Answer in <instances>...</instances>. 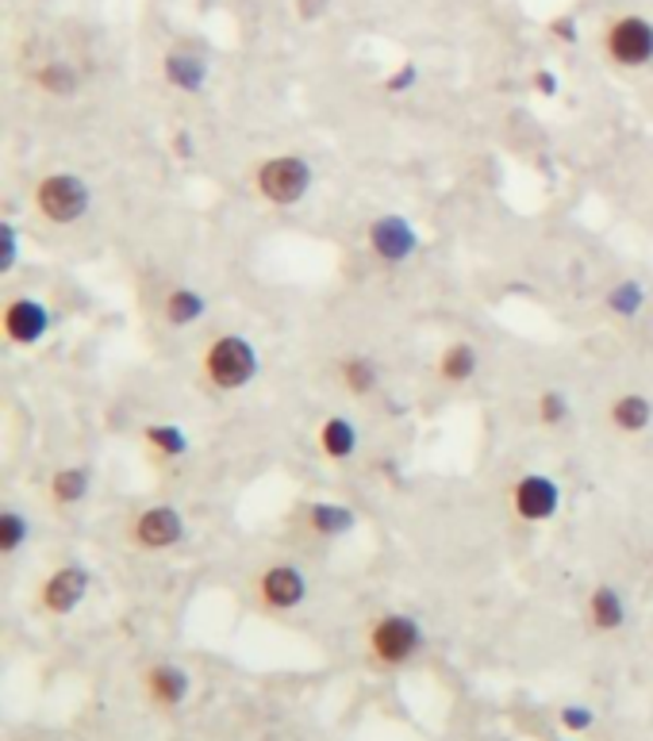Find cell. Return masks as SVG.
Returning a JSON list of instances; mask_svg holds the SVG:
<instances>
[{
	"mask_svg": "<svg viewBox=\"0 0 653 741\" xmlns=\"http://www.w3.org/2000/svg\"><path fill=\"white\" fill-rule=\"evenodd\" d=\"M427 634L423 622L408 612H384L366 630V657L377 668H404L419 657Z\"/></svg>",
	"mask_w": 653,
	"mask_h": 741,
	"instance_id": "1",
	"label": "cell"
},
{
	"mask_svg": "<svg viewBox=\"0 0 653 741\" xmlns=\"http://www.w3.org/2000/svg\"><path fill=\"white\" fill-rule=\"evenodd\" d=\"M32 208L42 223L50 227H70V223L85 220L93 208V188L85 185L77 173L50 170L32 185Z\"/></svg>",
	"mask_w": 653,
	"mask_h": 741,
	"instance_id": "2",
	"label": "cell"
},
{
	"mask_svg": "<svg viewBox=\"0 0 653 741\" xmlns=\"http://www.w3.org/2000/svg\"><path fill=\"white\" fill-rule=\"evenodd\" d=\"M200 373L212 388L238 392L258 376V350L243 334H215L200 354Z\"/></svg>",
	"mask_w": 653,
	"mask_h": 741,
	"instance_id": "3",
	"label": "cell"
},
{
	"mask_svg": "<svg viewBox=\"0 0 653 741\" xmlns=\"http://www.w3.org/2000/svg\"><path fill=\"white\" fill-rule=\"evenodd\" d=\"M254 193L273 208H293L300 205L311 188V165L300 155H270L254 162L250 170Z\"/></svg>",
	"mask_w": 653,
	"mask_h": 741,
	"instance_id": "4",
	"label": "cell"
},
{
	"mask_svg": "<svg viewBox=\"0 0 653 741\" xmlns=\"http://www.w3.org/2000/svg\"><path fill=\"white\" fill-rule=\"evenodd\" d=\"M123 538L139 554H165V549L185 542V515L173 504H147L127 519Z\"/></svg>",
	"mask_w": 653,
	"mask_h": 741,
	"instance_id": "5",
	"label": "cell"
},
{
	"mask_svg": "<svg viewBox=\"0 0 653 741\" xmlns=\"http://www.w3.org/2000/svg\"><path fill=\"white\" fill-rule=\"evenodd\" d=\"M604 54L619 70H645L653 62V20L638 16V12L607 20Z\"/></svg>",
	"mask_w": 653,
	"mask_h": 741,
	"instance_id": "6",
	"label": "cell"
},
{
	"mask_svg": "<svg viewBox=\"0 0 653 741\" xmlns=\"http://www.w3.org/2000/svg\"><path fill=\"white\" fill-rule=\"evenodd\" d=\"M254 600H258L261 612L288 615L308 600V577L293 561H273L254 577Z\"/></svg>",
	"mask_w": 653,
	"mask_h": 741,
	"instance_id": "7",
	"label": "cell"
},
{
	"mask_svg": "<svg viewBox=\"0 0 653 741\" xmlns=\"http://www.w3.org/2000/svg\"><path fill=\"white\" fill-rule=\"evenodd\" d=\"M93 588V572L82 561H65L58 569H50L39 584V607L54 619H65L82 607V600Z\"/></svg>",
	"mask_w": 653,
	"mask_h": 741,
	"instance_id": "8",
	"label": "cell"
},
{
	"mask_svg": "<svg viewBox=\"0 0 653 741\" xmlns=\"http://www.w3.org/2000/svg\"><path fill=\"white\" fill-rule=\"evenodd\" d=\"M507 504H512V515L519 522L539 527V522H550L557 515L562 489H557V481L546 473H522L519 481L512 484V492H507Z\"/></svg>",
	"mask_w": 653,
	"mask_h": 741,
	"instance_id": "9",
	"label": "cell"
},
{
	"mask_svg": "<svg viewBox=\"0 0 653 741\" xmlns=\"http://www.w3.org/2000/svg\"><path fill=\"white\" fill-rule=\"evenodd\" d=\"M47 331H50V311L47 304L35 300V296H12V300L4 304V311H0V334H4L9 346H20V350L39 346L42 338H47Z\"/></svg>",
	"mask_w": 653,
	"mask_h": 741,
	"instance_id": "10",
	"label": "cell"
},
{
	"mask_svg": "<svg viewBox=\"0 0 653 741\" xmlns=\"http://www.w3.org/2000/svg\"><path fill=\"white\" fill-rule=\"evenodd\" d=\"M366 243L384 265H401L419 250V235L404 215H381L366 227Z\"/></svg>",
	"mask_w": 653,
	"mask_h": 741,
	"instance_id": "11",
	"label": "cell"
},
{
	"mask_svg": "<svg viewBox=\"0 0 653 741\" xmlns=\"http://www.w3.org/2000/svg\"><path fill=\"white\" fill-rule=\"evenodd\" d=\"M193 692V677L173 660H158L143 672V695L155 711H177Z\"/></svg>",
	"mask_w": 653,
	"mask_h": 741,
	"instance_id": "12",
	"label": "cell"
},
{
	"mask_svg": "<svg viewBox=\"0 0 653 741\" xmlns=\"http://www.w3.org/2000/svg\"><path fill=\"white\" fill-rule=\"evenodd\" d=\"M162 77L177 92H200L208 85V58L193 47H173L162 58Z\"/></svg>",
	"mask_w": 653,
	"mask_h": 741,
	"instance_id": "13",
	"label": "cell"
},
{
	"mask_svg": "<svg viewBox=\"0 0 653 741\" xmlns=\"http://www.w3.org/2000/svg\"><path fill=\"white\" fill-rule=\"evenodd\" d=\"M584 615L596 634H615L627 627V600L615 584H596L584 600Z\"/></svg>",
	"mask_w": 653,
	"mask_h": 741,
	"instance_id": "14",
	"label": "cell"
},
{
	"mask_svg": "<svg viewBox=\"0 0 653 741\" xmlns=\"http://www.w3.org/2000/svg\"><path fill=\"white\" fill-rule=\"evenodd\" d=\"M358 527V515L350 511L346 504H326V499H316V504L304 507V530L316 538H346L354 534Z\"/></svg>",
	"mask_w": 653,
	"mask_h": 741,
	"instance_id": "15",
	"label": "cell"
},
{
	"mask_svg": "<svg viewBox=\"0 0 653 741\" xmlns=\"http://www.w3.org/2000/svg\"><path fill=\"white\" fill-rule=\"evenodd\" d=\"M32 85L42 92V97L54 100H70L82 92V74H77L74 62H62V58H50V62L35 65L32 70Z\"/></svg>",
	"mask_w": 653,
	"mask_h": 741,
	"instance_id": "16",
	"label": "cell"
},
{
	"mask_svg": "<svg viewBox=\"0 0 653 741\" xmlns=\"http://www.w3.org/2000/svg\"><path fill=\"white\" fill-rule=\"evenodd\" d=\"M93 492V469L89 465H62L47 481V496L54 507H77Z\"/></svg>",
	"mask_w": 653,
	"mask_h": 741,
	"instance_id": "17",
	"label": "cell"
},
{
	"mask_svg": "<svg viewBox=\"0 0 653 741\" xmlns=\"http://www.w3.org/2000/svg\"><path fill=\"white\" fill-rule=\"evenodd\" d=\"M477 366H481L477 346L469 343V338H457V343L442 346L439 361H434V376H439L442 384H466L473 381Z\"/></svg>",
	"mask_w": 653,
	"mask_h": 741,
	"instance_id": "18",
	"label": "cell"
},
{
	"mask_svg": "<svg viewBox=\"0 0 653 741\" xmlns=\"http://www.w3.org/2000/svg\"><path fill=\"white\" fill-rule=\"evenodd\" d=\"M316 446L326 461H350V457L358 454V427H354L346 416L323 419L316 431Z\"/></svg>",
	"mask_w": 653,
	"mask_h": 741,
	"instance_id": "19",
	"label": "cell"
},
{
	"mask_svg": "<svg viewBox=\"0 0 653 741\" xmlns=\"http://www.w3.org/2000/svg\"><path fill=\"white\" fill-rule=\"evenodd\" d=\"M607 423L619 434H642L653 423V404L642 392H623L607 404Z\"/></svg>",
	"mask_w": 653,
	"mask_h": 741,
	"instance_id": "20",
	"label": "cell"
},
{
	"mask_svg": "<svg viewBox=\"0 0 653 741\" xmlns=\"http://www.w3.org/2000/svg\"><path fill=\"white\" fill-rule=\"evenodd\" d=\"M335 376L338 384H343V392H350V396L358 399L373 396L377 384H381V369H377V361L369 358V354H346V358H338Z\"/></svg>",
	"mask_w": 653,
	"mask_h": 741,
	"instance_id": "21",
	"label": "cell"
},
{
	"mask_svg": "<svg viewBox=\"0 0 653 741\" xmlns=\"http://www.w3.org/2000/svg\"><path fill=\"white\" fill-rule=\"evenodd\" d=\"M205 311H208V300L196 293V288H188V285H173L170 293L162 296V319L170 326L200 323V319H205Z\"/></svg>",
	"mask_w": 653,
	"mask_h": 741,
	"instance_id": "22",
	"label": "cell"
},
{
	"mask_svg": "<svg viewBox=\"0 0 653 741\" xmlns=\"http://www.w3.org/2000/svg\"><path fill=\"white\" fill-rule=\"evenodd\" d=\"M143 442H147V449L158 457V461H177V457L188 454V434L173 423L147 427V431H143Z\"/></svg>",
	"mask_w": 653,
	"mask_h": 741,
	"instance_id": "23",
	"label": "cell"
},
{
	"mask_svg": "<svg viewBox=\"0 0 653 741\" xmlns=\"http://www.w3.org/2000/svg\"><path fill=\"white\" fill-rule=\"evenodd\" d=\"M27 538H32V519L9 504L0 511V557H16Z\"/></svg>",
	"mask_w": 653,
	"mask_h": 741,
	"instance_id": "24",
	"label": "cell"
},
{
	"mask_svg": "<svg viewBox=\"0 0 653 741\" xmlns=\"http://www.w3.org/2000/svg\"><path fill=\"white\" fill-rule=\"evenodd\" d=\"M642 304H645V293L638 281H619V285L607 293V308L619 319H634L638 311H642Z\"/></svg>",
	"mask_w": 653,
	"mask_h": 741,
	"instance_id": "25",
	"label": "cell"
},
{
	"mask_svg": "<svg viewBox=\"0 0 653 741\" xmlns=\"http://www.w3.org/2000/svg\"><path fill=\"white\" fill-rule=\"evenodd\" d=\"M569 399H565V392L557 388H542L539 399H534V416H539L542 427H562L565 419H569Z\"/></svg>",
	"mask_w": 653,
	"mask_h": 741,
	"instance_id": "26",
	"label": "cell"
},
{
	"mask_svg": "<svg viewBox=\"0 0 653 741\" xmlns=\"http://www.w3.org/2000/svg\"><path fill=\"white\" fill-rule=\"evenodd\" d=\"M557 723H562L565 733H588L596 726V711L584 707V703H565V707L557 711Z\"/></svg>",
	"mask_w": 653,
	"mask_h": 741,
	"instance_id": "27",
	"label": "cell"
},
{
	"mask_svg": "<svg viewBox=\"0 0 653 741\" xmlns=\"http://www.w3.org/2000/svg\"><path fill=\"white\" fill-rule=\"evenodd\" d=\"M20 261V243H16V223H0V277H9Z\"/></svg>",
	"mask_w": 653,
	"mask_h": 741,
	"instance_id": "28",
	"label": "cell"
},
{
	"mask_svg": "<svg viewBox=\"0 0 653 741\" xmlns=\"http://www.w3.org/2000/svg\"><path fill=\"white\" fill-rule=\"evenodd\" d=\"M331 12V0H296V20L304 24H319Z\"/></svg>",
	"mask_w": 653,
	"mask_h": 741,
	"instance_id": "29",
	"label": "cell"
},
{
	"mask_svg": "<svg viewBox=\"0 0 653 741\" xmlns=\"http://www.w3.org/2000/svg\"><path fill=\"white\" fill-rule=\"evenodd\" d=\"M419 82V74H416V65L411 62H404L401 70H396V74L389 77V82H384V89L389 92H404V89H411V85Z\"/></svg>",
	"mask_w": 653,
	"mask_h": 741,
	"instance_id": "30",
	"label": "cell"
},
{
	"mask_svg": "<svg viewBox=\"0 0 653 741\" xmlns=\"http://www.w3.org/2000/svg\"><path fill=\"white\" fill-rule=\"evenodd\" d=\"M550 35L562 42H577V20L572 16H557L554 24H550Z\"/></svg>",
	"mask_w": 653,
	"mask_h": 741,
	"instance_id": "31",
	"label": "cell"
},
{
	"mask_svg": "<svg viewBox=\"0 0 653 741\" xmlns=\"http://www.w3.org/2000/svg\"><path fill=\"white\" fill-rule=\"evenodd\" d=\"M534 89H539L542 97H554V92H557V77L550 74V70H534Z\"/></svg>",
	"mask_w": 653,
	"mask_h": 741,
	"instance_id": "32",
	"label": "cell"
},
{
	"mask_svg": "<svg viewBox=\"0 0 653 741\" xmlns=\"http://www.w3.org/2000/svg\"><path fill=\"white\" fill-rule=\"evenodd\" d=\"M173 150H177V155H193V139H188V131H177V139H173Z\"/></svg>",
	"mask_w": 653,
	"mask_h": 741,
	"instance_id": "33",
	"label": "cell"
},
{
	"mask_svg": "<svg viewBox=\"0 0 653 741\" xmlns=\"http://www.w3.org/2000/svg\"><path fill=\"white\" fill-rule=\"evenodd\" d=\"M554 741H569V738H554Z\"/></svg>",
	"mask_w": 653,
	"mask_h": 741,
	"instance_id": "34",
	"label": "cell"
}]
</instances>
